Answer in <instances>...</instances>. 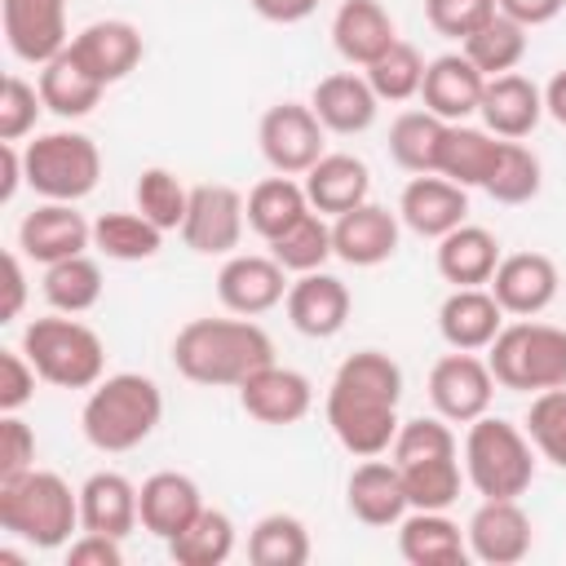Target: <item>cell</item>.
I'll return each instance as SVG.
<instances>
[{"instance_id":"obj_1","label":"cell","mask_w":566,"mask_h":566,"mask_svg":"<svg viewBox=\"0 0 566 566\" xmlns=\"http://www.w3.org/2000/svg\"><path fill=\"white\" fill-rule=\"evenodd\" d=\"M398 402L402 367L385 349H354L327 385V429L358 460L385 455L402 424Z\"/></svg>"},{"instance_id":"obj_2","label":"cell","mask_w":566,"mask_h":566,"mask_svg":"<svg viewBox=\"0 0 566 566\" xmlns=\"http://www.w3.org/2000/svg\"><path fill=\"white\" fill-rule=\"evenodd\" d=\"M274 363V340L261 323L234 314V318H190L172 336V367L190 385L208 389H239L252 371Z\"/></svg>"},{"instance_id":"obj_3","label":"cell","mask_w":566,"mask_h":566,"mask_svg":"<svg viewBox=\"0 0 566 566\" xmlns=\"http://www.w3.org/2000/svg\"><path fill=\"white\" fill-rule=\"evenodd\" d=\"M164 420V394L150 376L142 371H115L102 376L80 411V429L88 438L93 451L106 455H124L133 447H142Z\"/></svg>"},{"instance_id":"obj_4","label":"cell","mask_w":566,"mask_h":566,"mask_svg":"<svg viewBox=\"0 0 566 566\" xmlns=\"http://www.w3.org/2000/svg\"><path fill=\"white\" fill-rule=\"evenodd\" d=\"M0 526L31 548H62L80 531V491L53 469L0 478Z\"/></svg>"},{"instance_id":"obj_5","label":"cell","mask_w":566,"mask_h":566,"mask_svg":"<svg viewBox=\"0 0 566 566\" xmlns=\"http://www.w3.org/2000/svg\"><path fill=\"white\" fill-rule=\"evenodd\" d=\"M535 442L500 416H478L464 433V478L482 500H517L535 482Z\"/></svg>"},{"instance_id":"obj_6","label":"cell","mask_w":566,"mask_h":566,"mask_svg":"<svg viewBox=\"0 0 566 566\" xmlns=\"http://www.w3.org/2000/svg\"><path fill=\"white\" fill-rule=\"evenodd\" d=\"M22 354L53 389H93L106 371V345L102 336L80 323L75 314H49L31 318L22 327Z\"/></svg>"},{"instance_id":"obj_7","label":"cell","mask_w":566,"mask_h":566,"mask_svg":"<svg viewBox=\"0 0 566 566\" xmlns=\"http://www.w3.org/2000/svg\"><path fill=\"white\" fill-rule=\"evenodd\" d=\"M486 367L500 389H517V394L566 389V327L535 318L504 323L500 336L486 345Z\"/></svg>"},{"instance_id":"obj_8","label":"cell","mask_w":566,"mask_h":566,"mask_svg":"<svg viewBox=\"0 0 566 566\" xmlns=\"http://www.w3.org/2000/svg\"><path fill=\"white\" fill-rule=\"evenodd\" d=\"M22 172H27V186L40 199L80 203L84 195L97 190L102 150L84 133H66V128L62 133H40L35 142L22 146Z\"/></svg>"},{"instance_id":"obj_9","label":"cell","mask_w":566,"mask_h":566,"mask_svg":"<svg viewBox=\"0 0 566 566\" xmlns=\"http://www.w3.org/2000/svg\"><path fill=\"white\" fill-rule=\"evenodd\" d=\"M323 124L314 115L310 102H274L265 115H261V128H256V142H261V155L274 172L283 177H305L327 150H323Z\"/></svg>"},{"instance_id":"obj_10","label":"cell","mask_w":566,"mask_h":566,"mask_svg":"<svg viewBox=\"0 0 566 566\" xmlns=\"http://www.w3.org/2000/svg\"><path fill=\"white\" fill-rule=\"evenodd\" d=\"M248 212H243V195L226 181H203L190 186V208L181 221V243L199 256H230L243 239Z\"/></svg>"},{"instance_id":"obj_11","label":"cell","mask_w":566,"mask_h":566,"mask_svg":"<svg viewBox=\"0 0 566 566\" xmlns=\"http://www.w3.org/2000/svg\"><path fill=\"white\" fill-rule=\"evenodd\" d=\"M491 398H495V376L486 358L469 349H451L429 367V402L442 420L473 424L478 416L491 411Z\"/></svg>"},{"instance_id":"obj_12","label":"cell","mask_w":566,"mask_h":566,"mask_svg":"<svg viewBox=\"0 0 566 566\" xmlns=\"http://www.w3.org/2000/svg\"><path fill=\"white\" fill-rule=\"evenodd\" d=\"M287 287H292L287 270L261 252H230L226 265L217 270V301L243 318H256V314L283 305Z\"/></svg>"},{"instance_id":"obj_13","label":"cell","mask_w":566,"mask_h":566,"mask_svg":"<svg viewBox=\"0 0 566 566\" xmlns=\"http://www.w3.org/2000/svg\"><path fill=\"white\" fill-rule=\"evenodd\" d=\"M486 287H491V296L500 301L504 314L535 318L557 301L562 274H557L553 256H544V252H513V256H500Z\"/></svg>"},{"instance_id":"obj_14","label":"cell","mask_w":566,"mask_h":566,"mask_svg":"<svg viewBox=\"0 0 566 566\" xmlns=\"http://www.w3.org/2000/svg\"><path fill=\"white\" fill-rule=\"evenodd\" d=\"M464 539H469V557L486 566H513L531 553L535 526L517 500H482L464 526Z\"/></svg>"},{"instance_id":"obj_15","label":"cell","mask_w":566,"mask_h":566,"mask_svg":"<svg viewBox=\"0 0 566 566\" xmlns=\"http://www.w3.org/2000/svg\"><path fill=\"white\" fill-rule=\"evenodd\" d=\"M0 22L13 57L44 66L53 62L66 40V0H0Z\"/></svg>"},{"instance_id":"obj_16","label":"cell","mask_w":566,"mask_h":566,"mask_svg":"<svg viewBox=\"0 0 566 566\" xmlns=\"http://www.w3.org/2000/svg\"><path fill=\"white\" fill-rule=\"evenodd\" d=\"M398 217L420 239H442L469 221V190L442 172H420L398 195Z\"/></svg>"},{"instance_id":"obj_17","label":"cell","mask_w":566,"mask_h":566,"mask_svg":"<svg viewBox=\"0 0 566 566\" xmlns=\"http://www.w3.org/2000/svg\"><path fill=\"white\" fill-rule=\"evenodd\" d=\"M398 234H402V217L367 199L332 221V252L354 270H371L398 252Z\"/></svg>"},{"instance_id":"obj_18","label":"cell","mask_w":566,"mask_h":566,"mask_svg":"<svg viewBox=\"0 0 566 566\" xmlns=\"http://www.w3.org/2000/svg\"><path fill=\"white\" fill-rule=\"evenodd\" d=\"M18 248H22V256H31V261H40V265L80 256V252L93 248V221H84V212H75V203L44 199L35 212L22 217V226H18Z\"/></svg>"},{"instance_id":"obj_19","label":"cell","mask_w":566,"mask_h":566,"mask_svg":"<svg viewBox=\"0 0 566 566\" xmlns=\"http://www.w3.org/2000/svg\"><path fill=\"white\" fill-rule=\"evenodd\" d=\"M239 407L261 420V424H296L310 416L314 407V385L305 371L296 367H279V363H265L261 371H252L243 385H239Z\"/></svg>"},{"instance_id":"obj_20","label":"cell","mask_w":566,"mask_h":566,"mask_svg":"<svg viewBox=\"0 0 566 566\" xmlns=\"http://www.w3.org/2000/svg\"><path fill=\"white\" fill-rule=\"evenodd\" d=\"M283 305H287V323L301 336L332 340L349 318V287L327 270H310V274H296Z\"/></svg>"},{"instance_id":"obj_21","label":"cell","mask_w":566,"mask_h":566,"mask_svg":"<svg viewBox=\"0 0 566 566\" xmlns=\"http://www.w3.org/2000/svg\"><path fill=\"white\" fill-rule=\"evenodd\" d=\"M66 49H71V53H75V62H80L93 80H102V84L124 80V75L142 62V53H146L142 31H137L133 22H124V18L88 22L80 35H71V44H66Z\"/></svg>"},{"instance_id":"obj_22","label":"cell","mask_w":566,"mask_h":566,"mask_svg":"<svg viewBox=\"0 0 566 566\" xmlns=\"http://www.w3.org/2000/svg\"><path fill=\"white\" fill-rule=\"evenodd\" d=\"M486 133L495 137H509V142H522L539 128L544 119V88L517 71L509 75H491L486 88H482V106H478Z\"/></svg>"},{"instance_id":"obj_23","label":"cell","mask_w":566,"mask_h":566,"mask_svg":"<svg viewBox=\"0 0 566 566\" xmlns=\"http://www.w3.org/2000/svg\"><path fill=\"white\" fill-rule=\"evenodd\" d=\"M345 504L363 526H398L411 513L402 469L394 460H380V455L363 460L345 482Z\"/></svg>"},{"instance_id":"obj_24","label":"cell","mask_w":566,"mask_h":566,"mask_svg":"<svg viewBox=\"0 0 566 566\" xmlns=\"http://www.w3.org/2000/svg\"><path fill=\"white\" fill-rule=\"evenodd\" d=\"M203 509V495L195 486V478L177 473V469H159L137 486V513H142V531H150L155 539H172L177 531H186Z\"/></svg>"},{"instance_id":"obj_25","label":"cell","mask_w":566,"mask_h":566,"mask_svg":"<svg viewBox=\"0 0 566 566\" xmlns=\"http://www.w3.org/2000/svg\"><path fill=\"white\" fill-rule=\"evenodd\" d=\"M482 88H486V75L464 53H442L424 66L420 97H424V111H433L438 119L464 124L482 106Z\"/></svg>"},{"instance_id":"obj_26","label":"cell","mask_w":566,"mask_h":566,"mask_svg":"<svg viewBox=\"0 0 566 566\" xmlns=\"http://www.w3.org/2000/svg\"><path fill=\"white\" fill-rule=\"evenodd\" d=\"M310 106L318 115V124L327 133H340V137H354V133H367L376 124V111H380V97L376 88L367 84V75H354V71H336V75H323L310 93Z\"/></svg>"},{"instance_id":"obj_27","label":"cell","mask_w":566,"mask_h":566,"mask_svg":"<svg viewBox=\"0 0 566 566\" xmlns=\"http://www.w3.org/2000/svg\"><path fill=\"white\" fill-rule=\"evenodd\" d=\"M504 327V310L491 296V287H451V296L438 305V332L451 349H486Z\"/></svg>"},{"instance_id":"obj_28","label":"cell","mask_w":566,"mask_h":566,"mask_svg":"<svg viewBox=\"0 0 566 566\" xmlns=\"http://www.w3.org/2000/svg\"><path fill=\"white\" fill-rule=\"evenodd\" d=\"M398 553L411 566H464L469 539L447 517V509H411L398 522Z\"/></svg>"},{"instance_id":"obj_29","label":"cell","mask_w":566,"mask_h":566,"mask_svg":"<svg viewBox=\"0 0 566 566\" xmlns=\"http://www.w3.org/2000/svg\"><path fill=\"white\" fill-rule=\"evenodd\" d=\"M394 40L398 31L380 0H340L332 18V44L349 66H371Z\"/></svg>"},{"instance_id":"obj_30","label":"cell","mask_w":566,"mask_h":566,"mask_svg":"<svg viewBox=\"0 0 566 566\" xmlns=\"http://www.w3.org/2000/svg\"><path fill=\"white\" fill-rule=\"evenodd\" d=\"M80 526L84 531H102V535H115L124 539L133 526H142V513H137V486L115 473V469H97L84 478L80 486Z\"/></svg>"},{"instance_id":"obj_31","label":"cell","mask_w":566,"mask_h":566,"mask_svg":"<svg viewBox=\"0 0 566 566\" xmlns=\"http://www.w3.org/2000/svg\"><path fill=\"white\" fill-rule=\"evenodd\" d=\"M305 195H310V208L323 212V217H340L358 203H367L371 195V172L358 155H323L310 172H305Z\"/></svg>"},{"instance_id":"obj_32","label":"cell","mask_w":566,"mask_h":566,"mask_svg":"<svg viewBox=\"0 0 566 566\" xmlns=\"http://www.w3.org/2000/svg\"><path fill=\"white\" fill-rule=\"evenodd\" d=\"M495 265H500V239L486 226L464 221L438 239V274L451 287H486Z\"/></svg>"},{"instance_id":"obj_33","label":"cell","mask_w":566,"mask_h":566,"mask_svg":"<svg viewBox=\"0 0 566 566\" xmlns=\"http://www.w3.org/2000/svg\"><path fill=\"white\" fill-rule=\"evenodd\" d=\"M243 212H248V230H256V234L270 243V239H279L292 221H301V217L310 212L305 181L274 172V177H265V181H256V186L248 190Z\"/></svg>"},{"instance_id":"obj_34","label":"cell","mask_w":566,"mask_h":566,"mask_svg":"<svg viewBox=\"0 0 566 566\" xmlns=\"http://www.w3.org/2000/svg\"><path fill=\"white\" fill-rule=\"evenodd\" d=\"M40 97H44V111H53V115H62V119H80V115H88L97 102H102V80H93L80 62H75V53L71 49H62L53 62H44L40 66Z\"/></svg>"},{"instance_id":"obj_35","label":"cell","mask_w":566,"mask_h":566,"mask_svg":"<svg viewBox=\"0 0 566 566\" xmlns=\"http://www.w3.org/2000/svg\"><path fill=\"white\" fill-rule=\"evenodd\" d=\"M495 150H500V137L486 133V128H473V124H447L442 133V146H438V172L451 177L455 186L464 190H482L491 164H495Z\"/></svg>"},{"instance_id":"obj_36","label":"cell","mask_w":566,"mask_h":566,"mask_svg":"<svg viewBox=\"0 0 566 566\" xmlns=\"http://www.w3.org/2000/svg\"><path fill=\"white\" fill-rule=\"evenodd\" d=\"M447 119H438L433 111H402L389 124V159L398 168H407L411 177L420 172H438V146H442Z\"/></svg>"},{"instance_id":"obj_37","label":"cell","mask_w":566,"mask_h":566,"mask_svg":"<svg viewBox=\"0 0 566 566\" xmlns=\"http://www.w3.org/2000/svg\"><path fill=\"white\" fill-rule=\"evenodd\" d=\"M248 562L252 566H305L310 562V531L292 513H265L248 531Z\"/></svg>"},{"instance_id":"obj_38","label":"cell","mask_w":566,"mask_h":566,"mask_svg":"<svg viewBox=\"0 0 566 566\" xmlns=\"http://www.w3.org/2000/svg\"><path fill=\"white\" fill-rule=\"evenodd\" d=\"M460 53L491 80V75H509L522 57H526V27L513 22L509 13H495L491 22H482L469 40H460Z\"/></svg>"},{"instance_id":"obj_39","label":"cell","mask_w":566,"mask_h":566,"mask_svg":"<svg viewBox=\"0 0 566 566\" xmlns=\"http://www.w3.org/2000/svg\"><path fill=\"white\" fill-rule=\"evenodd\" d=\"M544 186V168H539V155L526 150L522 142H509L500 137V150H495V164L482 181V190L495 199V203H531Z\"/></svg>"},{"instance_id":"obj_40","label":"cell","mask_w":566,"mask_h":566,"mask_svg":"<svg viewBox=\"0 0 566 566\" xmlns=\"http://www.w3.org/2000/svg\"><path fill=\"white\" fill-rule=\"evenodd\" d=\"M164 243V230L142 212H102L93 221V248L106 261H150Z\"/></svg>"},{"instance_id":"obj_41","label":"cell","mask_w":566,"mask_h":566,"mask_svg":"<svg viewBox=\"0 0 566 566\" xmlns=\"http://www.w3.org/2000/svg\"><path fill=\"white\" fill-rule=\"evenodd\" d=\"M234 553V522L221 509H199V517L168 539V557L177 566H221Z\"/></svg>"},{"instance_id":"obj_42","label":"cell","mask_w":566,"mask_h":566,"mask_svg":"<svg viewBox=\"0 0 566 566\" xmlns=\"http://www.w3.org/2000/svg\"><path fill=\"white\" fill-rule=\"evenodd\" d=\"M44 301L57 314H84V310H93L102 301V265L88 252L44 265Z\"/></svg>"},{"instance_id":"obj_43","label":"cell","mask_w":566,"mask_h":566,"mask_svg":"<svg viewBox=\"0 0 566 566\" xmlns=\"http://www.w3.org/2000/svg\"><path fill=\"white\" fill-rule=\"evenodd\" d=\"M270 256L287 270V274H310V270H323L332 252V226L323 221V212H305L301 221H292L279 239H270Z\"/></svg>"},{"instance_id":"obj_44","label":"cell","mask_w":566,"mask_h":566,"mask_svg":"<svg viewBox=\"0 0 566 566\" xmlns=\"http://www.w3.org/2000/svg\"><path fill=\"white\" fill-rule=\"evenodd\" d=\"M398 469H402V486H407L411 509H451L460 500V482H464L460 451L411 460V464H398Z\"/></svg>"},{"instance_id":"obj_45","label":"cell","mask_w":566,"mask_h":566,"mask_svg":"<svg viewBox=\"0 0 566 566\" xmlns=\"http://www.w3.org/2000/svg\"><path fill=\"white\" fill-rule=\"evenodd\" d=\"M424 57L416 44L407 40H394L371 66H363L367 84L376 88L380 102H407V97H420V84H424Z\"/></svg>"},{"instance_id":"obj_46","label":"cell","mask_w":566,"mask_h":566,"mask_svg":"<svg viewBox=\"0 0 566 566\" xmlns=\"http://www.w3.org/2000/svg\"><path fill=\"white\" fill-rule=\"evenodd\" d=\"M133 199H137V212L150 217L164 234H168V230H181L186 208H190V190H186L181 177L168 172V168H146V172L137 177V186H133Z\"/></svg>"},{"instance_id":"obj_47","label":"cell","mask_w":566,"mask_h":566,"mask_svg":"<svg viewBox=\"0 0 566 566\" xmlns=\"http://www.w3.org/2000/svg\"><path fill=\"white\" fill-rule=\"evenodd\" d=\"M522 429H526V438L535 442V451H539L548 464L566 469V389H544V394H535L531 407H526Z\"/></svg>"},{"instance_id":"obj_48","label":"cell","mask_w":566,"mask_h":566,"mask_svg":"<svg viewBox=\"0 0 566 566\" xmlns=\"http://www.w3.org/2000/svg\"><path fill=\"white\" fill-rule=\"evenodd\" d=\"M44 111L40 84H27L22 75H9L0 88V142H22Z\"/></svg>"},{"instance_id":"obj_49","label":"cell","mask_w":566,"mask_h":566,"mask_svg":"<svg viewBox=\"0 0 566 566\" xmlns=\"http://www.w3.org/2000/svg\"><path fill=\"white\" fill-rule=\"evenodd\" d=\"M500 13L495 0H424V18L438 35L447 40H469L482 22H491Z\"/></svg>"},{"instance_id":"obj_50","label":"cell","mask_w":566,"mask_h":566,"mask_svg":"<svg viewBox=\"0 0 566 566\" xmlns=\"http://www.w3.org/2000/svg\"><path fill=\"white\" fill-rule=\"evenodd\" d=\"M35 380L40 371L31 367V358L22 349H4L0 354V411H22L35 398Z\"/></svg>"},{"instance_id":"obj_51","label":"cell","mask_w":566,"mask_h":566,"mask_svg":"<svg viewBox=\"0 0 566 566\" xmlns=\"http://www.w3.org/2000/svg\"><path fill=\"white\" fill-rule=\"evenodd\" d=\"M35 469V433L18 411H4L0 420V478Z\"/></svg>"},{"instance_id":"obj_52","label":"cell","mask_w":566,"mask_h":566,"mask_svg":"<svg viewBox=\"0 0 566 566\" xmlns=\"http://www.w3.org/2000/svg\"><path fill=\"white\" fill-rule=\"evenodd\" d=\"M66 566H124V548L115 535L102 531H80L66 544Z\"/></svg>"},{"instance_id":"obj_53","label":"cell","mask_w":566,"mask_h":566,"mask_svg":"<svg viewBox=\"0 0 566 566\" xmlns=\"http://www.w3.org/2000/svg\"><path fill=\"white\" fill-rule=\"evenodd\" d=\"M495 4H500V13H509L513 22H522L526 31L553 22L566 9V0H495Z\"/></svg>"},{"instance_id":"obj_54","label":"cell","mask_w":566,"mask_h":566,"mask_svg":"<svg viewBox=\"0 0 566 566\" xmlns=\"http://www.w3.org/2000/svg\"><path fill=\"white\" fill-rule=\"evenodd\" d=\"M22 301H27V274H22V256L9 252L4 256V305H0V323H13L22 314Z\"/></svg>"},{"instance_id":"obj_55","label":"cell","mask_w":566,"mask_h":566,"mask_svg":"<svg viewBox=\"0 0 566 566\" xmlns=\"http://www.w3.org/2000/svg\"><path fill=\"white\" fill-rule=\"evenodd\" d=\"M265 22H279V27H292V22H305L318 0H248Z\"/></svg>"},{"instance_id":"obj_56","label":"cell","mask_w":566,"mask_h":566,"mask_svg":"<svg viewBox=\"0 0 566 566\" xmlns=\"http://www.w3.org/2000/svg\"><path fill=\"white\" fill-rule=\"evenodd\" d=\"M0 203H9L13 195H18V186L27 181V172H22V150H18V142H0Z\"/></svg>"},{"instance_id":"obj_57","label":"cell","mask_w":566,"mask_h":566,"mask_svg":"<svg viewBox=\"0 0 566 566\" xmlns=\"http://www.w3.org/2000/svg\"><path fill=\"white\" fill-rule=\"evenodd\" d=\"M544 115H553L566 128V66L544 84Z\"/></svg>"}]
</instances>
